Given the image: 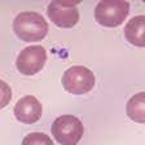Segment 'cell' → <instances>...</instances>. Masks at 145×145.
Segmentation results:
<instances>
[{"mask_svg":"<svg viewBox=\"0 0 145 145\" xmlns=\"http://www.w3.org/2000/svg\"><path fill=\"white\" fill-rule=\"evenodd\" d=\"M13 30L24 42H39L44 39L48 33V24L39 13L22 12L14 18Z\"/></svg>","mask_w":145,"mask_h":145,"instance_id":"6da1fadb","label":"cell"},{"mask_svg":"<svg viewBox=\"0 0 145 145\" xmlns=\"http://www.w3.org/2000/svg\"><path fill=\"white\" fill-rule=\"evenodd\" d=\"M83 133L84 126L75 115H61L52 124V135L61 145H76Z\"/></svg>","mask_w":145,"mask_h":145,"instance_id":"7a4b0ae2","label":"cell"},{"mask_svg":"<svg viewBox=\"0 0 145 145\" xmlns=\"http://www.w3.org/2000/svg\"><path fill=\"white\" fill-rule=\"evenodd\" d=\"M63 88L72 95H84L96 84L95 74L86 66H71L62 75Z\"/></svg>","mask_w":145,"mask_h":145,"instance_id":"3957f363","label":"cell"},{"mask_svg":"<svg viewBox=\"0 0 145 145\" xmlns=\"http://www.w3.org/2000/svg\"><path fill=\"white\" fill-rule=\"evenodd\" d=\"M130 12L128 1H100L95 8V20L101 26L115 27L126 20Z\"/></svg>","mask_w":145,"mask_h":145,"instance_id":"277c9868","label":"cell"},{"mask_svg":"<svg viewBox=\"0 0 145 145\" xmlns=\"http://www.w3.org/2000/svg\"><path fill=\"white\" fill-rule=\"evenodd\" d=\"M47 61V51L42 45H31L22 49L16 60L17 70L24 75H34L44 67Z\"/></svg>","mask_w":145,"mask_h":145,"instance_id":"5b68a950","label":"cell"},{"mask_svg":"<svg viewBox=\"0 0 145 145\" xmlns=\"http://www.w3.org/2000/svg\"><path fill=\"white\" fill-rule=\"evenodd\" d=\"M78 4L79 1H52L47 9L49 20L58 27H74L79 21Z\"/></svg>","mask_w":145,"mask_h":145,"instance_id":"8992f818","label":"cell"},{"mask_svg":"<svg viewBox=\"0 0 145 145\" xmlns=\"http://www.w3.org/2000/svg\"><path fill=\"white\" fill-rule=\"evenodd\" d=\"M43 106L36 97L25 96L17 101L14 106V115L17 121L22 122L25 124H33L38 122L42 117Z\"/></svg>","mask_w":145,"mask_h":145,"instance_id":"52a82bcc","label":"cell"},{"mask_svg":"<svg viewBox=\"0 0 145 145\" xmlns=\"http://www.w3.org/2000/svg\"><path fill=\"white\" fill-rule=\"evenodd\" d=\"M124 36L132 45L145 47V16L131 18L124 27Z\"/></svg>","mask_w":145,"mask_h":145,"instance_id":"ba28073f","label":"cell"},{"mask_svg":"<svg viewBox=\"0 0 145 145\" xmlns=\"http://www.w3.org/2000/svg\"><path fill=\"white\" fill-rule=\"evenodd\" d=\"M126 112L131 121L145 123V92H139L128 100Z\"/></svg>","mask_w":145,"mask_h":145,"instance_id":"9c48e42d","label":"cell"},{"mask_svg":"<svg viewBox=\"0 0 145 145\" xmlns=\"http://www.w3.org/2000/svg\"><path fill=\"white\" fill-rule=\"evenodd\" d=\"M22 145H53V141L48 135L42 132H33L25 136Z\"/></svg>","mask_w":145,"mask_h":145,"instance_id":"30bf717a","label":"cell"}]
</instances>
